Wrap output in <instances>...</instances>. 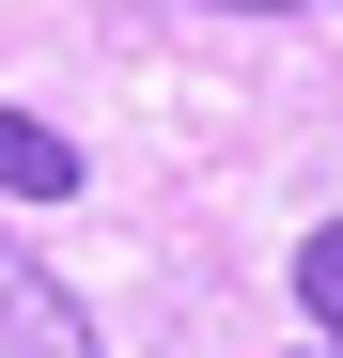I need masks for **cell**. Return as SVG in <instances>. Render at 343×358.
Instances as JSON below:
<instances>
[{
	"label": "cell",
	"mask_w": 343,
	"mask_h": 358,
	"mask_svg": "<svg viewBox=\"0 0 343 358\" xmlns=\"http://www.w3.org/2000/svg\"><path fill=\"white\" fill-rule=\"evenodd\" d=\"M0 358H109V343H94V312L16 250V234H0Z\"/></svg>",
	"instance_id": "obj_1"
},
{
	"label": "cell",
	"mask_w": 343,
	"mask_h": 358,
	"mask_svg": "<svg viewBox=\"0 0 343 358\" xmlns=\"http://www.w3.org/2000/svg\"><path fill=\"white\" fill-rule=\"evenodd\" d=\"M0 203H78V141L31 125V109H0Z\"/></svg>",
	"instance_id": "obj_2"
},
{
	"label": "cell",
	"mask_w": 343,
	"mask_h": 358,
	"mask_svg": "<svg viewBox=\"0 0 343 358\" xmlns=\"http://www.w3.org/2000/svg\"><path fill=\"white\" fill-rule=\"evenodd\" d=\"M297 327H312L297 358H343V218H312V234H297Z\"/></svg>",
	"instance_id": "obj_3"
},
{
	"label": "cell",
	"mask_w": 343,
	"mask_h": 358,
	"mask_svg": "<svg viewBox=\"0 0 343 358\" xmlns=\"http://www.w3.org/2000/svg\"><path fill=\"white\" fill-rule=\"evenodd\" d=\"M188 16H312V0H188Z\"/></svg>",
	"instance_id": "obj_4"
}]
</instances>
